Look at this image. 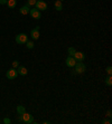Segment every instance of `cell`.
<instances>
[{
  "mask_svg": "<svg viewBox=\"0 0 112 124\" xmlns=\"http://www.w3.org/2000/svg\"><path fill=\"white\" fill-rule=\"evenodd\" d=\"M27 41H28V37L26 34H19L16 36V43L17 44L23 45V44H26Z\"/></svg>",
  "mask_w": 112,
  "mask_h": 124,
  "instance_id": "cell-1",
  "label": "cell"
},
{
  "mask_svg": "<svg viewBox=\"0 0 112 124\" xmlns=\"http://www.w3.org/2000/svg\"><path fill=\"white\" fill-rule=\"evenodd\" d=\"M74 67H75V72L78 73V74H82V73L85 72V69H86V66L82 62H76Z\"/></svg>",
  "mask_w": 112,
  "mask_h": 124,
  "instance_id": "cell-2",
  "label": "cell"
},
{
  "mask_svg": "<svg viewBox=\"0 0 112 124\" xmlns=\"http://www.w3.org/2000/svg\"><path fill=\"white\" fill-rule=\"evenodd\" d=\"M23 117H21V120H23L25 123H27V124H32V123H34V116L32 115V114H29V113H24L23 115Z\"/></svg>",
  "mask_w": 112,
  "mask_h": 124,
  "instance_id": "cell-3",
  "label": "cell"
},
{
  "mask_svg": "<svg viewBox=\"0 0 112 124\" xmlns=\"http://www.w3.org/2000/svg\"><path fill=\"white\" fill-rule=\"evenodd\" d=\"M35 7H36V9H38L39 11H42V10H46L47 9V3L45 2V1H43V0H37L36 1V3H35Z\"/></svg>",
  "mask_w": 112,
  "mask_h": 124,
  "instance_id": "cell-4",
  "label": "cell"
},
{
  "mask_svg": "<svg viewBox=\"0 0 112 124\" xmlns=\"http://www.w3.org/2000/svg\"><path fill=\"white\" fill-rule=\"evenodd\" d=\"M6 76L8 79H15L18 76V72L15 68H11V69H9V70H7Z\"/></svg>",
  "mask_w": 112,
  "mask_h": 124,
  "instance_id": "cell-5",
  "label": "cell"
},
{
  "mask_svg": "<svg viewBox=\"0 0 112 124\" xmlns=\"http://www.w3.org/2000/svg\"><path fill=\"white\" fill-rule=\"evenodd\" d=\"M29 15H30L33 18H35V19H40V18H42V14H40V11L36 8L30 9V10H29Z\"/></svg>",
  "mask_w": 112,
  "mask_h": 124,
  "instance_id": "cell-6",
  "label": "cell"
},
{
  "mask_svg": "<svg viewBox=\"0 0 112 124\" xmlns=\"http://www.w3.org/2000/svg\"><path fill=\"white\" fill-rule=\"evenodd\" d=\"M30 36L34 40H37L38 38H39V27H36L35 29H33L32 31H30Z\"/></svg>",
  "mask_w": 112,
  "mask_h": 124,
  "instance_id": "cell-7",
  "label": "cell"
},
{
  "mask_svg": "<svg viewBox=\"0 0 112 124\" xmlns=\"http://www.w3.org/2000/svg\"><path fill=\"white\" fill-rule=\"evenodd\" d=\"M74 59L76 62H83L84 61V58H85V56H84V54L82 52H75L74 54Z\"/></svg>",
  "mask_w": 112,
  "mask_h": 124,
  "instance_id": "cell-8",
  "label": "cell"
},
{
  "mask_svg": "<svg viewBox=\"0 0 112 124\" xmlns=\"http://www.w3.org/2000/svg\"><path fill=\"white\" fill-rule=\"evenodd\" d=\"M75 64H76V61L74 59L73 56H69V57L66 58V65L69 67H74Z\"/></svg>",
  "mask_w": 112,
  "mask_h": 124,
  "instance_id": "cell-9",
  "label": "cell"
},
{
  "mask_svg": "<svg viewBox=\"0 0 112 124\" xmlns=\"http://www.w3.org/2000/svg\"><path fill=\"white\" fill-rule=\"evenodd\" d=\"M17 72H18V74L19 75H21V76H26L27 75V68L26 67H24V66H18V69H17Z\"/></svg>",
  "mask_w": 112,
  "mask_h": 124,
  "instance_id": "cell-10",
  "label": "cell"
},
{
  "mask_svg": "<svg viewBox=\"0 0 112 124\" xmlns=\"http://www.w3.org/2000/svg\"><path fill=\"white\" fill-rule=\"evenodd\" d=\"M29 10H30V9H29V7L27 6H24V7H21V8L19 9V11H20V14L21 15H27V14H29Z\"/></svg>",
  "mask_w": 112,
  "mask_h": 124,
  "instance_id": "cell-11",
  "label": "cell"
},
{
  "mask_svg": "<svg viewBox=\"0 0 112 124\" xmlns=\"http://www.w3.org/2000/svg\"><path fill=\"white\" fill-rule=\"evenodd\" d=\"M17 5V1L16 0H7V6L9 7L10 9H14Z\"/></svg>",
  "mask_w": 112,
  "mask_h": 124,
  "instance_id": "cell-12",
  "label": "cell"
},
{
  "mask_svg": "<svg viewBox=\"0 0 112 124\" xmlns=\"http://www.w3.org/2000/svg\"><path fill=\"white\" fill-rule=\"evenodd\" d=\"M25 112H26V107H25V106H23V105L17 106V113L19 114V115H23Z\"/></svg>",
  "mask_w": 112,
  "mask_h": 124,
  "instance_id": "cell-13",
  "label": "cell"
},
{
  "mask_svg": "<svg viewBox=\"0 0 112 124\" xmlns=\"http://www.w3.org/2000/svg\"><path fill=\"white\" fill-rule=\"evenodd\" d=\"M55 9H56L57 11H60V10L63 9V5H62V1H60V0L55 1Z\"/></svg>",
  "mask_w": 112,
  "mask_h": 124,
  "instance_id": "cell-14",
  "label": "cell"
},
{
  "mask_svg": "<svg viewBox=\"0 0 112 124\" xmlns=\"http://www.w3.org/2000/svg\"><path fill=\"white\" fill-rule=\"evenodd\" d=\"M75 48L74 47H69V49H67V53H69V56H74L75 54Z\"/></svg>",
  "mask_w": 112,
  "mask_h": 124,
  "instance_id": "cell-15",
  "label": "cell"
},
{
  "mask_svg": "<svg viewBox=\"0 0 112 124\" xmlns=\"http://www.w3.org/2000/svg\"><path fill=\"white\" fill-rule=\"evenodd\" d=\"M105 84L108 85V86H111V85H112V77H111V75H109L108 77L105 78Z\"/></svg>",
  "mask_w": 112,
  "mask_h": 124,
  "instance_id": "cell-16",
  "label": "cell"
},
{
  "mask_svg": "<svg viewBox=\"0 0 112 124\" xmlns=\"http://www.w3.org/2000/svg\"><path fill=\"white\" fill-rule=\"evenodd\" d=\"M36 1L37 0H27V6H34L35 3H36Z\"/></svg>",
  "mask_w": 112,
  "mask_h": 124,
  "instance_id": "cell-17",
  "label": "cell"
},
{
  "mask_svg": "<svg viewBox=\"0 0 112 124\" xmlns=\"http://www.w3.org/2000/svg\"><path fill=\"white\" fill-rule=\"evenodd\" d=\"M26 46H27V48L32 49V48H34V43H33V41H27V43H26Z\"/></svg>",
  "mask_w": 112,
  "mask_h": 124,
  "instance_id": "cell-18",
  "label": "cell"
},
{
  "mask_svg": "<svg viewBox=\"0 0 112 124\" xmlns=\"http://www.w3.org/2000/svg\"><path fill=\"white\" fill-rule=\"evenodd\" d=\"M105 70H106V73H108V75H111L112 74V67L111 66H108Z\"/></svg>",
  "mask_w": 112,
  "mask_h": 124,
  "instance_id": "cell-19",
  "label": "cell"
},
{
  "mask_svg": "<svg viewBox=\"0 0 112 124\" xmlns=\"http://www.w3.org/2000/svg\"><path fill=\"white\" fill-rule=\"evenodd\" d=\"M3 123H5V124H10V123H11V121H10V118L6 117L5 120H3Z\"/></svg>",
  "mask_w": 112,
  "mask_h": 124,
  "instance_id": "cell-20",
  "label": "cell"
},
{
  "mask_svg": "<svg viewBox=\"0 0 112 124\" xmlns=\"http://www.w3.org/2000/svg\"><path fill=\"white\" fill-rule=\"evenodd\" d=\"M19 66V63H18L17 61H15L14 63H12V67H14V68H16V67H18Z\"/></svg>",
  "mask_w": 112,
  "mask_h": 124,
  "instance_id": "cell-21",
  "label": "cell"
},
{
  "mask_svg": "<svg viewBox=\"0 0 112 124\" xmlns=\"http://www.w3.org/2000/svg\"><path fill=\"white\" fill-rule=\"evenodd\" d=\"M102 123H103V124H111V121H108V120H103V121H102Z\"/></svg>",
  "mask_w": 112,
  "mask_h": 124,
  "instance_id": "cell-22",
  "label": "cell"
},
{
  "mask_svg": "<svg viewBox=\"0 0 112 124\" xmlns=\"http://www.w3.org/2000/svg\"><path fill=\"white\" fill-rule=\"evenodd\" d=\"M0 5H7V0H0Z\"/></svg>",
  "mask_w": 112,
  "mask_h": 124,
  "instance_id": "cell-23",
  "label": "cell"
},
{
  "mask_svg": "<svg viewBox=\"0 0 112 124\" xmlns=\"http://www.w3.org/2000/svg\"><path fill=\"white\" fill-rule=\"evenodd\" d=\"M106 115L109 116V117H111V115H112V113H111V110H109L108 112H106Z\"/></svg>",
  "mask_w": 112,
  "mask_h": 124,
  "instance_id": "cell-24",
  "label": "cell"
},
{
  "mask_svg": "<svg viewBox=\"0 0 112 124\" xmlns=\"http://www.w3.org/2000/svg\"><path fill=\"white\" fill-rule=\"evenodd\" d=\"M60 1H63V0H60Z\"/></svg>",
  "mask_w": 112,
  "mask_h": 124,
  "instance_id": "cell-25",
  "label": "cell"
}]
</instances>
